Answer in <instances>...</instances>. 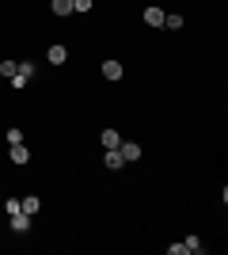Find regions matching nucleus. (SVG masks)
I'll use <instances>...</instances> for the list:
<instances>
[{
	"label": "nucleus",
	"instance_id": "1",
	"mask_svg": "<svg viewBox=\"0 0 228 255\" xmlns=\"http://www.w3.org/2000/svg\"><path fill=\"white\" fill-rule=\"evenodd\" d=\"M31 221H34V217H31V213H11V217H8V225H11V233H15V236H23V233H31Z\"/></svg>",
	"mask_w": 228,
	"mask_h": 255
},
{
	"label": "nucleus",
	"instance_id": "2",
	"mask_svg": "<svg viewBox=\"0 0 228 255\" xmlns=\"http://www.w3.org/2000/svg\"><path fill=\"white\" fill-rule=\"evenodd\" d=\"M118 152H122V160H126V164H133V160H141V156H145L137 141H122V145H118Z\"/></svg>",
	"mask_w": 228,
	"mask_h": 255
},
{
	"label": "nucleus",
	"instance_id": "3",
	"mask_svg": "<svg viewBox=\"0 0 228 255\" xmlns=\"http://www.w3.org/2000/svg\"><path fill=\"white\" fill-rule=\"evenodd\" d=\"M46 61H50V65H65V61H69V46L54 42L50 50H46Z\"/></svg>",
	"mask_w": 228,
	"mask_h": 255
},
{
	"label": "nucleus",
	"instance_id": "4",
	"mask_svg": "<svg viewBox=\"0 0 228 255\" xmlns=\"http://www.w3.org/2000/svg\"><path fill=\"white\" fill-rule=\"evenodd\" d=\"M99 73H103V80H110V84H114V80H122V73H126V69H122V61H103V69H99Z\"/></svg>",
	"mask_w": 228,
	"mask_h": 255
},
{
	"label": "nucleus",
	"instance_id": "5",
	"mask_svg": "<svg viewBox=\"0 0 228 255\" xmlns=\"http://www.w3.org/2000/svg\"><path fill=\"white\" fill-rule=\"evenodd\" d=\"M163 15H167V11L156 8V4H149V8H145V23H149V27H163Z\"/></svg>",
	"mask_w": 228,
	"mask_h": 255
},
{
	"label": "nucleus",
	"instance_id": "6",
	"mask_svg": "<svg viewBox=\"0 0 228 255\" xmlns=\"http://www.w3.org/2000/svg\"><path fill=\"white\" fill-rule=\"evenodd\" d=\"M99 145H103V149H118L122 133H118V129H103V133H99Z\"/></svg>",
	"mask_w": 228,
	"mask_h": 255
},
{
	"label": "nucleus",
	"instance_id": "7",
	"mask_svg": "<svg viewBox=\"0 0 228 255\" xmlns=\"http://www.w3.org/2000/svg\"><path fill=\"white\" fill-rule=\"evenodd\" d=\"M8 160L11 164H27V160H31V149H27V145H8Z\"/></svg>",
	"mask_w": 228,
	"mask_h": 255
},
{
	"label": "nucleus",
	"instance_id": "8",
	"mask_svg": "<svg viewBox=\"0 0 228 255\" xmlns=\"http://www.w3.org/2000/svg\"><path fill=\"white\" fill-rule=\"evenodd\" d=\"M202 252H206V244H202L198 236H186L183 240V255H202Z\"/></svg>",
	"mask_w": 228,
	"mask_h": 255
},
{
	"label": "nucleus",
	"instance_id": "9",
	"mask_svg": "<svg viewBox=\"0 0 228 255\" xmlns=\"http://www.w3.org/2000/svg\"><path fill=\"white\" fill-rule=\"evenodd\" d=\"M50 11L65 19V15H73V0H50Z\"/></svg>",
	"mask_w": 228,
	"mask_h": 255
},
{
	"label": "nucleus",
	"instance_id": "10",
	"mask_svg": "<svg viewBox=\"0 0 228 255\" xmlns=\"http://www.w3.org/2000/svg\"><path fill=\"white\" fill-rule=\"evenodd\" d=\"M103 164H107L110 171H118L122 164H126V160H122V152H118V149H107V156H103Z\"/></svg>",
	"mask_w": 228,
	"mask_h": 255
},
{
	"label": "nucleus",
	"instance_id": "11",
	"mask_svg": "<svg viewBox=\"0 0 228 255\" xmlns=\"http://www.w3.org/2000/svg\"><path fill=\"white\" fill-rule=\"evenodd\" d=\"M23 213H31V217H34V213H38V210H42V202H38V194H27V198H23Z\"/></svg>",
	"mask_w": 228,
	"mask_h": 255
},
{
	"label": "nucleus",
	"instance_id": "12",
	"mask_svg": "<svg viewBox=\"0 0 228 255\" xmlns=\"http://www.w3.org/2000/svg\"><path fill=\"white\" fill-rule=\"evenodd\" d=\"M183 15H175V11H171V15H163V27H167V31H183Z\"/></svg>",
	"mask_w": 228,
	"mask_h": 255
},
{
	"label": "nucleus",
	"instance_id": "13",
	"mask_svg": "<svg viewBox=\"0 0 228 255\" xmlns=\"http://www.w3.org/2000/svg\"><path fill=\"white\" fill-rule=\"evenodd\" d=\"M15 73L31 80V76H34V61H15Z\"/></svg>",
	"mask_w": 228,
	"mask_h": 255
},
{
	"label": "nucleus",
	"instance_id": "14",
	"mask_svg": "<svg viewBox=\"0 0 228 255\" xmlns=\"http://www.w3.org/2000/svg\"><path fill=\"white\" fill-rule=\"evenodd\" d=\"M0 76L11 80V76H15V61H0Z\"/></svg>",
	"mask_w": 228,
	"mask_h": 255
},
{
	"label": "nucleus",
	"instance_id": "15",
	"mask_svg": "<svg viewBox=\"0 0 228 255\" xmlns=\"http://www.w3.org/2000/svg\"><path fill=\"white\" fill-rule=\"evenodd\" d=\"M8 145H23V129H19V126L8 129Z\"/></svg>",
	"mask_w": 228,
	"mask_h": 255
},
{
	"label": "nucleus",
	"instance_id": "16",
	"mask_svg": "<svg viewBox=\"0 0 228 255\" xmlns=\"http://www.w3.org/2000/svg\"><path fill=\"white\" fill-rule=\"evenodd\" d=\"M95 8V0H73V11H91Z\"/></svg>",
	"mask_w": 228,
	"mask_h": 255
},
{
	"label": "nucleus",
	"instance_id": "17",
	"mask_svg": "<svg viewBox=\"0 0 228 255\" xmlns=\"http://www.w3.org/2000/svg\"><path fill=\"white\" fill-rule=\"evenodd\" d=\"M23 210V206H19V198H8V206H4V213H8V217H11V213H19Z\"/></svg>",
	"mask_w": 228,
	"mask_h": 255
},
{
	"label": "nucleus",
	"instance_id": "18",
	"mask_svg": "<svg viewBox=\"0 0 228 255\" xmlns=\"http://www.w3.org/2000/svg\"><path fill=\"white\" fill-rule=\"evenodd\" d=\"M11 88H15V92H23V88H27V76L15 73V76H11Z\"/></svg>",
	"mask_w": 228,
	"mask_h": 255
}]
</instances>
